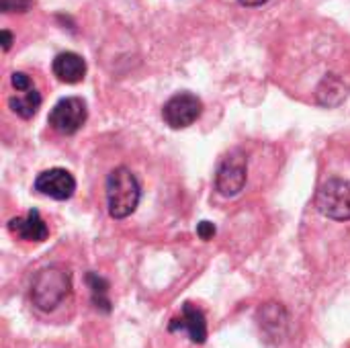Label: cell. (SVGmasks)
Wrapping results in <instances>:
<instances>
[{
	"mask_svg": "<svg viewBox=\"0 0 350 348\" xmlns=\"http://www.w3.org/2000/svg\"><path fill=\"white\" fill-rule=\"evenodd\" d=\"M72 293V273L59 265L41 269L31 283V302L41 312H53Z\"/></svg>",
	"mask_w": 350,
	"mask_h": 348,
	"instance_id": "1",
	"label": "cell"
},
{
	"mask_svg": "<svg viewBox=\"0 0 350 348\" xmlns=\"http://www.w3.org/2000/svg\"><path fill=\"white\" fill-rule=\"evenodd\" d=\"M139 197H142L139 183L129 168L119 166L107 176V207L111 217L115 219L129 217L137 209Z\"/></svg>",
	"mask_w": 350,
	"mask_h": 348,
	"instance_id": "2",
	"label": "cell"
},
{
	"mask_svg": "<svg viewBox=\"0 0 350 348\" xmlns=\"http://www.w3.org/2000/svg\"><path fill=\"white\" fill-rule=\"evenodd\" d=\"M314 207L330 222H350V178L332 176L324 180L316 191Z\"/></svg>",
	"mask_w": 350,
	"mask_h": 348,
	"instance_id": "3",
	"label": "cell"
},
{
	"mask_svg": "<svg viewBox=\"0 0 350 348\" xmlns=\"http://www.w3.org/2000/svg\"><path fill=\"white\" fill-rule=\"evenodd\" d=\"M246 176H248V162L246 156L242 152H230L215 174V187L224 197H236L244 185H246Z\"/></svg>",
	"mask_w": 350,
	"mask_h": 348,
	"instance_id": "4",
	"label": "cell"
},
{
	"mask_svg": "<svg viewBox=\"0 0 350 348\" xmlns=\"http://www.w3.org/2000/svg\"><path fill=\"white\" fill-rule=\"evenodd\" d=\"M86 117H88L86 103L78 96H68V98H62L51 109L49 125L62 135H72L86 123Z\"/></svg>",
	"mask_w": 350,
	"mask_h": 348,
	"instance_id": "5",
	"label": "cell"
},
{
	"mask_svg": "<svg viewBox=\"0 0 350 348\" xmlns=\"http://www.w3.org/2000/svg\"><path fill=\"white\" fill-rule=\"evenodd\" d=\"M201 113H203V103L199 96L191 92L174 94L162 109V117L166 125H170L172 129H185L193 125L201 117Z\"/></svg>",
	"mask_w": 350,
	"mask_h": 348,
	"instance_id": "6",
	"label": "cell"
},
{
	"mask_svg": "<svg viewBox=\"0 0 350 348\" xmlns=\"http://www.w3.org/2000/svg\"><path fill=\"white\" fill-rule=\"evenodd\" d=\"M35 191L41 195L55 199V201H66L74 195L76 191V180L74 176L64 170V168H49L41 172L35 180Z\"/></svg>",
	"mask_w": 350,
	"mask_h": 348,
	"instance_id": "7",
	"label": "cell"
},
{
	"mask_svg": "<svg viewBox=\"0 0 350 348\" xmlns=\"http://www.w3.org/2000/svg\"><path fill=\"white\" fill-rule=\"evenodd\" d=\"M170 332H187L191 343L195 345H203L207 340V320L205 314L191 302H187L183 306V312L178 318H174L168 324Z\"/></svg>",
	"mask_w": 350,
	"mask_h": 348,
	"instance_id": "8",
	"label": "cell"
},
{
	"mask_svg": "<svg viewBox=\"0 0 350 348\" xmlns=\"http://www.w3.org/2000/svg\"><path fill=\"white\" fill-rule=\"evenodd\" d=\"M8 230H10L16 238L25 240V242H43V240H47V236H49L47 224L43 222V217H41V213H39L37 209H31V211H29L27 215H23V217L10 219V222H8Z\"/></svg>",
	"mask_w": 350,
	"mask_h": 348,
	"instance_id": "9",
	"label": "cell"
},
{
	"mask_svg": "<svg viewBox=\"0 0 350 348\" xmlns=\"http://www.w3.org/2000/svg\"><path fill=\"white\" fill-rule=\"evenodd\" d=\"M51 68H53L55 78L66 84H78L86 76V62L82 59V55H78L74 51L57 53Z\"/></svg>",
	"mask_w": 350,
	"mask_h": 348,
	"instance_id": "10",
	"label": "cell"
},
{
	"mask_svg": "<svg viewBox=\"0 0 350 348\" xmlns=\"http://www.w3.org/2000/svg\"><path fill=\"white\" fill-rule=\"evenodd\" d=\"M16 92H18L16 96L8 98V107L12 109L14 115H18L23 119H31L41 107V94L37 92L35 86H31L27 90H16Z\"/></svg>",
	"mask_w": 350,
	"mask_h": 348,
	"instance_id": "11",
	"label": "cell"
},
{
	"mask_svg": "<svg viewBox=\"0 0 350 348\" xmlns=\"http://www.w3.org/2000/svg\"><path fill=\"white\" fill-rule=\"evenodd\" d=\"M88 287H90V295H92V304L103 310V312H111V299H109V283L107 279H103L96 273H88L86 275Z\"/></svg>",
	"mask_w": 350,
	"mask_h": 348,
	"instance_id": "12",
	"label": "cell"
},
{
	"mask_svg": "<svg viewBox=\"0 0 350 348\" xmlns=\"http://www.w3.org/2000/svg\"><path fill=\"white\" fill-rule=\"evenodd\" d=\"M33 0H2V10L4 12H25L29 10Z\"/></svg>",
	"mask_w": 350,
	"mask_h": 348,
	"instance_id": "13",
	"label": "cell"
},
{
	"mask_svg": "<svg viewBox=\"0 0 350 348\" xmlns=\"http://www.w3.org/2000/svg\"><path fill=\"white\" fill-rule=\"evenodd\" d=\"M10 82H12L14 90H27V88L33 86L31 78H29L27 74H23V72H14V74L10 76Z\"/></svg>",
	"mask_w": 350,
	"mask_h": 348,
	"instance_id": "14",
	"label": "cell"
},
{
	"mask_svg": "<svg viewBox=\"0 0 350 348\" xmlns=\"http://www.w3.org/2000/svg\"><path fill=\"white\" fill-rule=\"evenodd\" d=\"M197 234H199L201 240H211L215 236V226L211 222H201L197 226Z\"/></svg>",
	"mask_w": 350,
	"mask_h": 348,
	"instance_id": "15",
	"label": "cell"
},
{
	"mask_svg": "<svg viewBox=\"0 0 350 348\" xmlns=\"http://www.w3.org/2000/svg\"><path fill=\"white\" fill-rule=\"evenodd\" d=\"M10 45H12V35H10V31H2V49L4 51H8L10 49Z\"/></svg>",
	"mask_w": 350,
	"mask_h": 348,
	"instance_id": "16",
	"label": "cell"
},
{
	"mask_svg": "<svg viewBox=\"0 0 350 348\" xmlns=\"http://www.w3.org/2000/svg\"><path fill=\"white\" fill-rule=\"evenodd\" d=\"M265 2H269V0H240L242 6H260Z\"/></svg>",
	"mask_w": 350,
	"mask_h": 348,
	"instance_id": "17",
	"label": "cell"
}]
</instances>
